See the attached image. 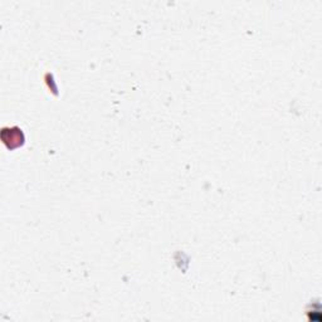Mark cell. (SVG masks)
I'll return each instance as SVG.
<instances>
[{
  "mask_svg": "<svg viewBox=\"0 0 322 322\" xmlns=\"http://www.w3.org/2000/svg\"><path fill=\"white\" fill-rule=\"evenodd\" d=\"M0 136H2V140H3L4 144H8L9 140H16L18 146H21L24 142V135L19 127H12V129L4 127L2 130V135Z\"/></svg>",
  "mask_w": 322,
  "mask_h": 322,
  "instance_id": "6da1fadb",
  "label": "cell"
}]
</instances>
